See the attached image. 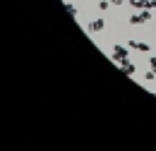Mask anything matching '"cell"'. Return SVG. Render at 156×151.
<instances>
[{
  "instance_id": "obj_9",
  "label": "cell",
  "mask_w": 156,
  "mask_h": 151,
  "mask_svg": "<svg viewBox=\"0 0 156 151\" xmlns=\"http://www.w3.org/2000/svg\"><path fill=\"white\" fill-rule=\"evenodd\" d=\"M65 5H67V10H70V15L77 17V7H75V2H65Z\"/></svg>"
},
{
  "instance_id": "obj_6",
  "label": "cell",
  "mask_w": 156,
  "mask_h": 151,
  "mask_svg": "<svg viewBox=\"0 0 156 151\" xmlns=\"http://www.w3.org/2000/svg\"><path fill=\"white\" fill-rule=\"evenodd\" d=\"M96 7L101 10V12H106V10L111 7V0H98V2H96Z\"/></svg>"
},
{
  "instance_id": "obj_1",
  "label": "cell",
  "mask_w": 156,
  "mask_h": 151,
  "mask_svg": "<svg viewBox=\"0 0 156 151\" xmlns=\"http://www.w3.org/2000/svg\"><path fill=\"white\" fill-rule=\"evenodd\" d=\"M127 55H130V46H120V43H115V46H113V51H111V58H113L115 62L125 60Z\"/></svg>"
},
{
  "instance_id": "obj_5",
  "label": "cell",
  "mask_w": 156,
  "mask_h": 151,
  "mask_svg": "<svg viewBox=\"0 0 156 151\" xmlns=\"http://www.w3.org/2000/svg\"><path fill=\"white\" fill-rule=\"evenodd\" d=\"M139 17H142V22L147 24V22H149L151 17H154V15H151V10H139Z\"/></svg>"
},
{
  "instance_id": "obj_4",
  "label": "cell",
  "mask_w": 156,
  "mask_h": 151,
  "mask_svg": "<svg viewBox=\"0 0 156 151\" xmlns=\"http://www.w3.org/2000/svg\"><path fill=\"white\" fill-rule=\"evenodd\" d=\"M118 67H120V72H122V75H130V77L137 72V67L127 60V58H125V60H120V62H118Z\"/></svg>"
},
{
  "instance_id": "obj_10",
  "label": "cell",
  "mask_w": 156,
  "mask_h": 151,
  "mask_svg": "<svg viewBox=\"0 0 156 151\" xmlns=\"http://www.w3.org/2000/svg\"><path fill=\"white\" fill-rule=\"evenodd\" d=\"M149 67H151V70L156 72V55H151V58H149Z\"/></svg>"
},
{
  "instance_id": "obj_8",
  "label": "cell",
  "mask_w": 156,
  "mask_h": 151,
  "mask_svg": "<svg viewBox=\"0 0 156 151\" xmlns=\"http://www.w3.org/2000/svg\"><path fill=\"white\" fill-rule=\"evenodd\" d=\"M144 79H147V82H154V79H156V72L151 70V67H149V70L144 72Z\"/></svg>"
},
{
  "instance_id": "obj_7",
  "label": "cell",
  "mask_w": 156,
  "mask_h": 151,
  "mask_svg": "<svg viewBox=\"0 0 156 151\" xmlns=\"http://www.w3.org/2000/svg\"><path fill=\"white\" fill-rule=\"evenodd\" d=\"M130 24H132V26H139V24H144V22H142L139 15H130Z\"/></svg>"
},
{
  "instance_id": "obj_2",
  "label": "cell",
  "mask_w": 156,
  "mask_h": 151,
  "mask_svg": "<svg viewBox=\"0 0 156 151\" xmlns=\"http://www.w3.org/2000/svg\"><path fill=\"white\" fill-rule=\"evenodd\" d=\"M103 29H106V19L103 17H98V19H94V22L87 24V31H89V34H98V31H103Z\"/></svg>"
},
{
  "instance_id": "obj_11",
  "label": "cell",
  "mask_w": 156,
  "mask_h": 151,
  "mask_svg": "<svg viewBox=\"0 0 156 151\" xmlns=\"http://www.w3.org/2000/svg\"><path fill=\"white\" fill-rule=\"evenodd\" d=\"M111 5H125V0H111Z\"/></svg>"
},
{
  "instance_id": "obj_3",
  "label": "cell",
  "mask_w": 156,
  "mask_h": 151,
  "mask_svg": "<svg viewBox=\"0 0 156 151\" xmlns=\"http://www.w3.org/2000/svg\"><path fill=\"white\" fill-rule=\"evenodd\" d=\"M127 46H130L132 51H142V53H149V51H151V43L137 41V38H130V41H127Z\"/></svg>"
},
{
  "instance_id": "obj_12",
  "label": "cell",
  "mask_w": 156,
  "mask_h": 151,
  "mask_svg": "<svg viewBox=\"0 0 156 151\" xmlns=\"http://www.w3.org/2000/svg\"><path fill=\"white\" fill-rule=\"evenodd\" d=\"M154 15H156V7H154Z\"/></svg>"
}]
</instances>
